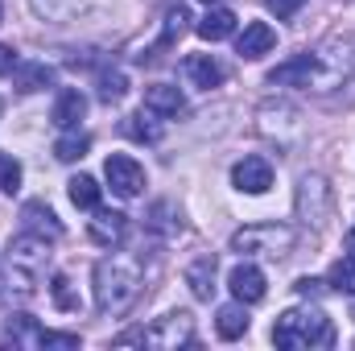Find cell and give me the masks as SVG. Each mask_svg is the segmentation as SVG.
<instances>
[{
	"mask_svg": "<svg viewBox=\"0 0 355 351\" xmlns=\"http://www.w3.org/2000/svg\"><path fill=\"white\" fill-rule=\"evenodd\" d=\"M12 83H17V91H25V95L46 91L54 83V67L50 62H17L12 67Z\"/></svg>",
	"mask_w": 355,
	"mask_h": 351,
	"instance_id": "obj_19",
	"label": "cell"
},
{
	"mask_svg": "<svg viewBox=\"0 0 355 351\" xmlns=\"http://www.w3.org/2000/svg\"><path fill=\"white\" fill-rule=\"evenodd\" d=\"M145 108L153 116H182L186 112V95L174 83H153V87H145Z\"/></svg>",
	"mask_w": 355,
	"mask_h": 351,
	"instance_id": "obj_17",
	"label": "cell"
},
{
	"mask_svg": "<svg viewBox=\"0 0 355 351\" xmlns=\"http://www.w3.org/2000/svg\"><path fill=\"white\" fill-rule=\"evenodd\" d=\"M67 194H71V203H75L79 211H95V207H99V194H103V186H99L95 178L79 174V178H71V182H67Z\"/></svg>",
	"mask_w": 355,
	"mask_h": 351,
	"instance_id": "obj_25",
	"label": "cell"
},
{
	"mask_svg": "<svg viewBox=\"0 0 355 351\" xmlns=\"http://www.w3.org/2000/svg\"><path fill=\"white\" fill-rule=\"evenodd\" d=\"M103 178H107L112 194H120V198H137L145 190V166L128 153H112L103 162Z\"/></svg>",
	"mask_w": 355,
	"mask_h": 351,
	"instance_id": "obj_7",
	"label": "cell"
},
{
	"mask_svg": "<svg viewBox=\"0 0 355 351\" xmlns=\"http://www.w3.org/2000/svg\"><path fill=\"white\" fill-rule=\"evenodd\" d=\"M21 58H17V50L12 46H0V75H12V67H17Z\"/></svg>",
	"mask_w": 355,
	"mask_h": 351,
	"instance_id": "obj_34",
	"label": "cell"
},
{
	"mask_svg": "<svg viewBox=\"0 0 355 351\" xmlns=\"http://www.w3.org/2000/svg\"><path fill=\"white\" fill-rule=\"evenodd\" d=\"M215 331H219V339H240V335H248V310H244V302L219 306V314H215Z\"/></svg>",
	"mask_w": 355,
	"mask_h": 351,
	"instance_id": "obj_22",
	"label": "cell"
},
{
	"mask_svg": "<svg viewBox=\"0 0 355 351\" xmlns=\"http://www.w3.org/2000/svg\"><path fill=\"white\" fill-rule=\"evenodd\" d=\"M297 215H302V223L314 228V232L331 219V186H327L322 174H306L297 182Z\"/></svg>",
	"mask_w": 355,
	"mask_h": 351,
	"instance_id": "obj_6",
	"label": "cell"
},
{
	"mask_svg": "<svg viewBox=\"0 0 355 351\" xmlns=\"http://www.w3.org/2000/svg\"><path fill=\"white\" fill-rule=\"evenodd\" d=\"M21 178H25L21 162L12 153H0V194H17L21 190Z\"/></svg>",
	"mask_w": 355,
	"mask_h": 351,
	"instance_id": "obj_29",
	"label": "cell"
},
{
	"mask_svg": "<svg viewBox=\"0 0 355 351\" xmlns=\"http://www.w3.org/2000/svg\"><path fill=\"white\" fill-rule=\"evenodd\" d=\"M202 4H215V0H202Z\"/></svg>",
	"mask_w": 355,
	"mask_h": 351,
	"instance_id": "obj_36",
	"label": "cell"
},
{
	"mask_svg": "<svg viewBox=\"0 0 355 351\" xmlns=\"http://www.w3.org/2000/svg\"><path fill=\"white\" fill-rule=\"evenodd\" d=\"M327 285H331L335 293H352V298H355V257H343V261L331 264Z\"/></svg>",
	"mask_w": 355,
	"mask_h": 351,
	"instance_id": "obj_27",
	"label": "cell"
},
{
	"mask_svg": "<svg viewBox=\"0 0 355 351\" xmlns=\"http://www.w3.org/2000/svg\"><path fill=\"white\" fill-rule=\"evenodd\" d=\"M50 244L54 240H46V236H37V232H21V236H12L8 240V252H4V264H12V268H21V273H29L33 281L50 268Z\"/></svg>",
	"mask_w": 355,
	"mask_h": 351,
	"instance_id": "obj_4",
	"label": "cell"
},
{
	"mask_svg": "<svg viewBox=\"0 0 355 351\" xmlns=\"http://www.w3.org/2000/svg\"><path fill=\"white\" fill-rule=\"evenodd\" d=\"M293 240H297V232H293L289 223H248V228H240V232L232 236V252L281 261V257L293 252Z\"/></svg>",
	"mask_w": 355,
	"mask_h": 351,
	"instance_id": "obj_3",
	"label": "cell"
},
{
	"mask_svg": "<svg viewBox=\"0 0 355 351\" xmlns=\"http://www.w3.org/2000/svg\"><path fill=\"white\" fill-rule=\"evenodd\" d=\"M145 228L157 232V236H178L182 232V211H174V203H153Z\"/></svg>",
	"mask_w": 355,
	"mask_h": 351,
	"instance_id": "obj_23",
	"label": "cell"
},
{
	"mask_svg": "<svg viewBox=\"0 0 355 351\" xmlns=\"http://www.w3.org/2000/svg\"><path fill=\"white\" fill-rule=\"evenodd\" d=\"M87 116V95L79 87H67L58 91V99H54V108H50V120H54V128H79V120Z\"/></svg>",
	"mask_w": 355,
	"mask_h": 351,
	"instance_id": "obj_14",
	"label": "cell"
},
{
	"mask_svg": "<svg viewBox=\"0 0 355 351\" xmlns=\"http://www.w3.org/2000/svg\"><path fill=\"white\" fill-rule=\"evenodd\" d=\"M318 75H322L318 54H297V58L272 67V71H268V83H272V87H310V83H318Z\"/></svg>",
	"mask_w": 355,
	"mask_h": 351,
	"instance_id": "obj_8",
	"label": "cell"
},
{
	"mask_svg": "<svg viewBox=\"0 0 355 351\" xmlns=\"http://www.w3.org/2000/svg\"><path fill=\"white\" fill-rule=\"evenodd\" d=\"M347 248H352V257H355V232H347Z\"/></svg>",
	"mask_w": 355,
	"mask_h": 351,
	"instance_id": "obj_35",
	"label": "cell"
},
{
	"mask_svg": "<svg viewBox=\"0 0 355 351\" xmlns=\"http://www.w3.org/2000/svg\"><path fill=\"white\" fill-rule=\"evenodd\" d=\"M215 273H219L215 252H202V257H194V261L186 264V285H190V293L198 302H211L215 298Z\"/></svg>",
	"mask_w": 355,
	"mask_h": 351,
	"instance_id": "obj_12",
	"label": "cell"
},
{
	"mask_svg": "<svg viewBox=\"0 0 355 351\" xmlns=\"http://www.w3.org/2000/svg\"><path fill=\"white\" fill-rule=\"evenodd\" d=\"M272 46H277V29L268 21H248L244 33L236 37V54L240 58H265Z\"/></svg>",
	"mask_w": 355,
	"mask_h": 351,
	"instance_id": "obj_13",
	"label": "cell"
},
{
	"mask_svg": "<svg viewBox=\"0 0 355 351\" xmlns=\"http://www.w3.org/2000/svg\"><path fill=\"white\" fill-rule=\"evenodd\" d=\"M265 4H268V12H277V21H289L306 0H265Z\"/></svg>",
	"mask_w": 355,
	"mask_h": 351,
	"instance_id": "obj_32",
	"label": "cell"
},
{
	"mask_svg": "<svg viewBox=\"0 0 355 351\" xmlns=\"http://www.w3.org/2000/svg\"><path fill=\"white\" fill-rule=\"evenodd\" d=\"M272 343L285 351H306V348H331L335 343V323L318 306H297L285 310L272 323Z\"/></svg>",
	"mask_w": 355,
	"mask_h": 351,
	"instance_id": "obj_2",
	"label": "cell"
},
{
	"mask_svg": "<svg viewBox=\"0 0 355 351\" xmlns=\"http://www.w3.org/2000/svg\"><path fill=\"white\" fill-rule=\"evenodd\" d=\"M293 289H297L302 298H318V293H322V289H331V285H327V281H318V277H297V285H293Z\"/></svg>",
	"mask_w": 355,
	"mask_h": 351,
	"instance_id": "obj_33",
	"label": "cell"
},
{
	"mask_svg": "<svg viewBox=\"0 0 355 351\" xmlns=\"http://www.w3.org/2000/svg\"><path fill=\"white\" fill-rule=\"evenodd\" d=\"M236 21H240V17H236L232 8L215 4V8H211V12L194 25V33H198L202 42H223V37H232V33H236Z\"/></svg>",
	"mask_w": 355,
	"mask_h": 351,
	"instance_id": "obj_18",
	"label": "cell"
},
{
	"mask_svg": "<svg viewBox=\"0 0 355 351\" xmlns=\"http://www.w3.org/2000/svg\"><path fill=\"white\" fill-rule=\"evenodd\" d=\"M21 223H25L29 232L46 236V240H62V223H58V215H54L42 198H29V203L21 207Z\"/></svg>",
	"mask_w": 355,
	"mask_h": 351,
	"instance_id": "obj_16",
	"label": "cell"
},
{
	"mask_svg": "<svg viewBox=\"0 0 355 351\" xmlns=\"http://www.w3.org/2000/svg\"><path fill=\"white\" fill-rule=\"evenodd\" d=\"M227 289H232V298H236V302H244V306H257V302L265 298L268 285H265V273H261L257 264L244 257V261L227 273Z\"/></svg>",
	"mask_w": 355,
	"mask_h": 351,
	"instance_id": "obj_9",
	"label": "cell"
},
{
	"mask_svg": "<svg viewBox=\"0 0 355 351\" xmlns=\"http://www.w3.org/2000/svg\"><path fill=\"white\" fill-rule=\"evenodd\" d=\"M33 4V12L42 17V21H75L79 12H87L91 8V0H29Z\"/></svg>",
	"mask_w": 355,
	"mask_h": 351,
	"instance_id": "obj_21",
	"label": "cell"
},
{
	"mask_svg": "<svg viewBox=\"0 0 355 351\" xmlns=\"http://www.w3.org/2000/svg\"><path fill=\"white\" fill-rule=\"evenodd\" d=\"M91 289H95V310L103 314V318H120V314H128L132 310V302L141 298V285H145V277H141V261H132V257H103V261L95 264V273H91Z\"/></svg>",
	"mask_w": 355,
	"mask_h": 351,
	"instance_id": "obj_1",
	"label": "cell"
},
{
	"mask_svg": "<svg viewBox=\"0 0 355 351\" xmlns=\"http://www.w3.org/2000/svg\"><path fill=\"white\" fill-rule=\"evenodd\" d=\"M50 298H54L58 310H79V293L71 289V277H62V273L50 281Z\"/></svg>",
	"mask_w": 355,
	"mask_h": 351,
	"instance_id": "obj_31",
	"label": "cell"
},
{
	"mask_svg": "<svg viewBox=\"0 0 355 351\" xmlns=\"http://www.w3.org/2000/svg\"><path fill=\"white\" fill-rule=\"evenodd\" d=\"M182 71H186V83H190V87H198V91L219 87V83H223V75H227L211 54H190V58L182 62Z\"/></svg>",
	"mask_w": 355,
	"mask_h": 351,
	"instance_id": "obj_15",
	"label": "cell"
},
{
	"mask_svg": "<svg viewBox=\"0 0 355 351\" xmlns=\"http://www.w3.org/2000/svg\"><path fill=\"white\" fill-rule=\"evenodd\" d=\"M120 132L132 137V141H145V145H157V141H162V124H157V116H153L149 108L124 116V120H120Z\"/></svg>",
	"mask_w": 355,
	"mask_h": 351,
	"instance_id": "obj_20",
	"label": "cell"
},
{
	"mask_svg": "<svg viewBox=\"0 0 355 351\" xmlns=\"http://www.w3.org/2000/svg\"><path fill=\"white\" fill-rule=\"evenodd\" d=\"M87 236L99 248H120L124 236H128V215H124V211H103V207H95V219L87 223Z\"/></svg>",
	"mask_w": 355,
	"mask_h": 351,
	"instance_id": "obj_10",
	"label": "cell"
},
{
	"mask_svg": "<svg viewBox=\"0 0 355 351\" xmlns=\"http://www.w3.org/2000/svg\"><path fill=\"white\" fill-rule=\"evenodd\" d=\"M232 186L240 194H265L268 186H272V166H268L265 157H244V162L232 166Z\"/></svg>",
	"mask_w": 355,
	"mask_h": 351,
	"instance_id": "obj_11",
	"label": "cell"
},
{
	"mask_svg": "<svg viewBox=\"0 0 355 351\" xmlns=\"http://www.w3.org/2000/svg\"><path fill=\"white\" fill-rule=\"evenodd\" d=\"M124 91H128L124 71H99V99H103V103H116V99H124Z\"/></svg>",
	"mask_w": 355,
	"mask_h": 351,
	"instance_id": "obj_30",
	"label": "cell"
},
{
	"mask_svg": "<svg viewBox=\"0 0 355 351\" xmlns=\"http://www.w3.org/2000/svg\"><path fill=\"white\" fill-rule=\"evenodd\" d=\"M87 149H91V137L79 132V128H67V132L54 141V157H58V162H83Z\"/></svg>",
	"mask_w": 355,
	"mask_h": 351,
	"instance_id": "obj_24",
	"label": "cell"
},
{
	"mask_svg": "<svg viewBox=\"0 0 355 351\" xmlns=\"http://www.w3.org/2000/svg\"><path fill=\"white\" fill-rule=\"evenodd\" d=\"M145 335V348H157V351H178V348H190L194 343V314L190 310H170L162 314Z\"/></svg>",
	"mask_w": 355,
	"mask_h": 351,
	"instance_id": "obj_5",
	"label": "cell"
},
{
	"mask_svg": "<svg viewBox=\"0 0 355 351\" xmlns=\"http://www.w3.org/2000/svg\"><path fill=\"white\" fill-rule=\"evenodd\" d=\"M186 21H190V17H186V8H182V4H174V8L166 12V21H162V33H157V50L174 46L178 37L186 33Z\"/></svg>",
	"mask_w": 355,
	"mask_h": 351,
	"instance_id": "obj_28",
	"label": "cell"
},
{
	"mask_svg": "<svg viewBox=\"0 0 355 351\" xmlns=\"http://www.w3.org/2000/svg\"><path fill=\"white\" fill-rule=\"evenodd\" d=\"M8 339H12V343H21V348H37L42 327H37L29 314H12V318H8Z\"/></svg>",
	"mask_w": 355,
	"mask_h": 351,
	"instance_id": "obj_26",
	"label": "cell"
}]
</instances>
